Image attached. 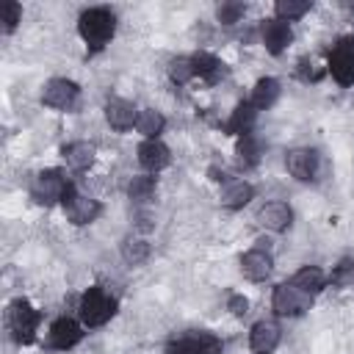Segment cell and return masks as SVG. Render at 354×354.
<instances>
[{"instance_id":"6da1fadb","label":"cell","mask_w":354,"mask_h":354,"mask_svg":"<svg viewBox=\"0 0 354 354\" xmlns=\"http://www.w3.org/2000/svg\"><path fill=\"white\" fill-rule=\"evenodd\" d=\"M77 33H80V39L86 41V47L91 53H100L116 33V14L105 6L86 8L77 17Z\"/></svg>"},{"instance_id":"7a4b0ae2","label":"cell","mask_w":354,"mask_h":354,"mask_svg":"<svg viewBox=\"0 0 354 354\" xmlns=\"http://www.w3.org/2000/svg\"><path fill=\"white\" fill-rule=\"evenodd\" d=\"M39 321H41V313L28 299H14L6 310V326L17 346H30L36 340Z\"/></svg>"},{"instance_id":"3957f363","label":"cell","mask_w":354,"mask_h":354,"mask_svg":"<svg viewBox=\"0 0 354 354\" xmlns=\"http://www.w3.org/2000/svg\"><path fill=\"white\" fill-rule=\"evenodd\" d=\"M116 299L102 288V285H91L83 290L80 296V304H77V313H80V324L94 329V326H102L108 324L113 315H116Z\"/></svg>"},{"instance_id":"277c9868","label":"cell","mask_w":354,"mask_h":354,"mask_svg":"<svg viewBox=\"0 0 354 354\" xmlns=\"http://www.w3.org/2000/svg\"><path fill=\"white\" fill-rule=\"evenodd\" d=\"M313 307V293L296 288L293 282H282L271 293V310L279 318H299Z\"/></svg>"},{"instance_id":"5b68a950","label":"cell","mask_w":354,"mask_h":354,"mask_svg":"<svg viewBox=\"0 0 354 354\" xmlns=\"http://www.w3.org/2000/svg\"><path fill=\"white\" fill-rule=\"evenodd\" d=\"M61 205H64L66 218H69L75 227H86V224L97 221V218H100V213H102V205H100L97 199H91V196L80 194L75 185H69V188H66V194H64Z\"/></svg>"},{"instance_id":"8992f818","label":"cell","mask_w":354,"mask_h":354,"mask_svg":"<svg viewBox=\"0 0 354 354\" xmlns=\"http://www.w3.org/2000/svg\"><path fill=\"white\" fill-rule=\"evenodd\" d=\"M69 185H72V183L64 177L61 169H44V171L36 174V180H33V185H30V196H33L39 205H55V202L64 199V194H66Z\"/></svg>"},{"instance_id":"52a82bcc","label":"cell","mask_w":354,"mask_h":354,"mask_svg":"<svg viewBox=\"0 0 354 354\" xmlns=\"http://www.w3.org/2000/svg\"><path fill=\"white\" fill-rule=\"evenodd\" d=\"M221 351H224V346L216 335L191 332V335H180V337L169 340L163 354H221Z\"/></svg>"},{"instance_id":"ba28073f","label":"cell","mask_w":354,"mask_h":354,"mask_svg":"<svg viewBox=\"0 0 354 354\" xmlns=\"http://www.w3.org/2000/svg\"><path fill=\"white\" fill-rule=\"evenodd\" d=\"M77 97H80V86H77L75 80H66V77H53V80H47L44 88H41V102H44L47 108H55V111H69V108H75Z\"/></svg>"},{"instance_id":"9c48e42d","label":"cell","mask_w":354,"mask_h":354,"mask_svg":"<svg viewBox=\"0 0 354 354\" xmlns=\"http://www.w3.org/2000/svg\"><path fill=\"white\" fill-rule=\"evenodd\" d=\"M83 340V324H77L75 318L69 315H61L50 324V332H47V346L55 348V351H69L75 348L77 343Z\"/></svg>"},{"instance_id":"30bf717a","label":"cell","mask_w":354,"mask_h":354,"mask_svg":"<svg viewBox=\"0 0 354 354\" xmlns=\"http://www.w3.org/2000/svg\"><path fill=\"white\" fill-rule=\"evenodd\" d=\"M329 75L340 83V86H351L354 83V39H343L332 47L329 53Z\"/></svg>"},{"instance_id":"8fae6325","label":"cell","mask_w":354,"mask_h":354,"mask_svg":"<svg viewBox=\"0 0 354 354\" xmlns=\"http://www.w3.org/2000/svg\"><path fill=\"white\" fill-rule=\"evenodd\" d=\"M318 152L310 147H296L288 149L285 155V169L290 171V177H296L299 183H313L318 177Z\"/></svg>"},{"instance_id":"7c38bea8","label":"cell","mask_w":354,"mask_h":354,"mask_svg":"<svg viewBox=\"0 0 354 354\" xmlns=\"http://www.w3.org/2000/svg\"><path fill=\"white\" fill-rule=\"evenodd\" d=\"M260 41H263V47H266L271 55H279V53H285L288 44L293 41V30H290L288 22H282V19H277V17H268V19L260 22Z\"/></svg>"},{"instance_id":"4fadbf2b","label":"cell","mask_w":354,"mask_h":354,"mask_svg":"<svg viewBox=\"0 0 354 354\" xmlns=\"http://www.w3.org/2000/svg\"><path fill=\"white\" fill-rule=\"evenodd\" d=\"M279 340H282V329L271 318H263V321H257L249 329V348H252V354H274Z\"/></svg>"},{"instance_id":"5bb4252c","label":"cell","mask_w":354,"mask_h":354,"mask_svg":"<svg viewBox=\"0 0 354 354\" xmlns=\"http://www.w3.org/2000/svg\"><path fill=\"white\" fill-rule=\"evenodd\" d=\"M138 113H141V111H138L130 100H122V97H113V100H108V105H105V122H108L111 130H116V133H127L130 127H136Z\"/></svg>"},{"instance_id":"9a60e30c","label":"cell","mask_w":354,"mask_h":354,"mask_svg":"<svg viewBox=\"0 0 354 354\" xmlns=\"http://www.w3.org/2000/svg\"><path fill=\"white\" fill-rule=\"evenodd\" d=\"M257 224L268 232H285L293 224V210L285 202H266L257 210Z\"/></svg>"},{"instance_id":"2e32d148","label":"cell","mask_w":354,"mask_h":354,"mask_svg":"<svg viewBox=\"0 0 354 354\" xmlns=\"http://www.w3.org/2000/svg\"><path fill=\"white\" fill-rule=\"evenodd\" d=\"M241 271L249 282H266L274 271V257L266 252V249H249L243 257H241Z\"/></svg>"},{"instance_id":"e0dca14e","label":"cell","mask_w":354,"mask_h":354,"mask_svg":"<svg viewBox=\"0 0 354 354\" xmlns=\"http://www.w3.org/2000/svg\"><path fill=\"white\" fill-rule=\"evenodd\" d=\"M138 163L147 171L155 174V171H160V169H166L171 163V152H169V147L160 138H144L138 144Z\"/></svg>"},{"instance_id":"ac0fdd59","label":"cell","mask_w":354,"mask_h":354,"mask_svg":"<svg viewBox=\"0 0 354 354\" xmlns=\"http://www.w3.org/2000/svg\"><path fill=\"white\" fill-rule=\"evenodd\" d=\"M61 155H64L66 166L75 169V171H88L94 166V160H97V149L88 141H72V144H66L61 149Z\"/></svg>"},{"instance_id":"d6986e66","label":"cell","mask_w":354,"mask_h":354,"mask_svg":"<svg viewBox=\"0 0 354 354\" xmlns=\"http://www.w3.org/2000/svg\"><path fill=\"white\" fill-rule=\"evenodd\" d=\"M191 64H194V72L205 80V83H218L224 75H227V66H224V61L221 58H216L213 53H205V50H199V53H194L191 55Z\"/></svg>"},{"instance_id":"ffe728a7","label":"cell","mask_w":354,"mask_h":354,"mask_svg":"<svg viewBox=\"0 0 354 354\" xmlns=\"http://www.w3.org/2000/svg\"><path fill=\"white\" fill-rule=\"evenodd\" d=\"M254 199V185L249 180H230L221 188V205L227 210H241Z\"/></svg>"},{"instance_id":"44dd1931","label":"cell","mask_w":354,"mask_h":354,"mask_svg":"<svg viewBox=\"0 0 354 354\" xmlns=\"http://www.w3.org/2000/svg\"><path fill=\"white\" fill-rule=\"evenodd\" d=\"M254 119H257V108H254L249 100H243V102H238V105H235V111H232V116L227 119L224 130H227V133H232V136H249V133H252Z\"/></svg>"},{"instance_id":"7402d4cb","label":"cell","mask_w":354,"mask_h":354,"mask_svg":"<svg viewBox=\"0 0 354 354\" xmlns=\"http://www.w3.org/2000/svg\"><path fill=\"white\" fill-rule=\"evenodd\" d=\"M279 91H282V86H279L277 77H260V80L254 83V88H252L249 102H252L257 111H268V108L279 100Z\"/></svg>"},{"instance_id":"603a6c76","label":"cell","mask_w":354,"mask_h":354,"mask_svg":"<svg viewBox=\"0 0 354 354\" xmlns=\"http://www.w3.org/2000/svg\"><path fill=\"white\" fill-rule=\"evenodd\" d=\"M296 288H301V290H307V293H321L324 290V285L329 282V277L318 268V266H301L296 274H293V279H290Z\"/></svg>"},{"instance_id":"cb8c5ba5","label":"cell","mask_w":354,"mask_h":354,"mask_svg":"<svg viewBox=\"0 0 354 354\" xmlns=\"http://www.w3.org/2000/svg\"><path fill=\"white\" fill-rule=\"evenodd\" d=\"M155 191H158V183H155L152 174H136V177L127 183V196H130V202H136V205H147V202L155 196Z\"/></svg>"},{"instance_id":"d4e9b609","label":"cell","mask_w":354,"mask_h":354,"mask_svg":"<svg viewBox=\"0 0 354 354\" xmlns=\"http://www.w3.org/2000/svg\"><path fill=\"white\" fill-rule=\"evenodd\" d=\"M163 127H166V119H163V113H160V111L147 108V111H141V113H138L136 130H138L144 138H158V136L163 133Z\"/></svg>"},{"instance_id":"484cf974","label":"cell","mask_w":354,"mask_h":354,"mask_svg":"<svg viewBox=\"0 0 354 354\" xmlns=\"http://www.w3.org/2000/svg\"><path fill=\"white\" fill-rule=\"evenodd\" d=\"M235 155H238V166H241V169H254V166L260 163V144L254 141L252 133H249V136H241Z\"/></svg>"},{"instance_id":"4316f807","label":"cell","mask_w":354,"mask_h":354,"mask_svg":"<svg viewBox=\"0 0 354 354\" xmlns=\"http://www.w3.org/2000/svg\"><path fill=\"white\" fill-rule=\"evenodd\" d=\"M149 243L144 241V238H127L124 243H122V260L127 263V266H141V263H147V257H149Z\"/></svg>"},{"instance_id":"83f0119b","label":"cell","mask_w":354,"mask_h":354,"mask_svg":"<svg viewBox=\"0 0 354 354\" xmlns=\"http://www.w3.org/2000/svg\"><path fill=\"white\" fill-rule=\"evenodd\" d=\"M274 11H277V19L290 22V19H301L310 11V3L307 0H277Z\"/></svg>"},{"instance_id":"f1b7e54d","label":"cell","mask_w":354,"mask_h":354,"mask_svg":"<svg viewBox=\"0 0 354 354\" xmlns=\"http://www.w3.org/2000/svg\"><path fill=\"white\" fill-rule=\"evenodd\" d=\"M191 77H196L191 58L180 55V58H171V61H169V80H171L174 86H185Z\"/></svg>"},{"instance_id":"f546056e","label":"cell","mask_w":354,"mask_h":354,"mask_svg":"<svg viewBox=\"0 0 354 354\" xmlns=\"http://www.w3.org/2000/svg\"><path fill=\"white\" fill-rule=\"evenodd\" d=\"M329 282H332V288H348V285H354V257H343L332 268Z\"/></svg>"},{"instance_id":"4dcf8cb0","label":"cell","mask_w":354,"mask_h":354,"mask_svg":"<svg viewBox=\"0 0 354 354\" xmlns=\"http://www.w3.org/2000/svg\"><path fill=\"white\" fill-rule=\"evenodd\" d=\"M243 14H246L243 3H235V0L221 3V6L216 8V17H218V22H221V25H235V22H238Z\"/></svg>"},{"instance_id":"1f68e13d","label":"cell","mask_w":354,"mask_h":354,"mask_svg":"<svg viewBox=\"0 0 354 354\" xmlns=\"http://www.w3.org/2000/svg\"><path fill=\"white\" fill-rule=\"evenodd\" d=\"M19 19H22V6L14 0H6L3 3V33H14Z\"/></svg>"},{"instance_id":"d6a6232c","label":"cell","mask_w":354,"mask_h":354,"mask_svg":"<svg viewBox=\"0 0 354 354\" xmlns=\"http://www.w3.org/2000/svg\"><path fill=\"white\" fill-rule=\"evenodd\" d=\"M227 310H230L235 318H243V315L249 313V299H246L243 293H232V296L227 299Z\"/></svg>"},{"instance_id":"836d02e7","label":"cell","mask_w":354,"mask_h":354,"mask_svg":"<svg viewBox=\"0 0 354 354\" xmlns=\"http://www.w3.org/2000/svg\"><path fill=\"white\" fill-rule=\"evenodd\" d=\"M136 221H138L136 227H138L141 232H149V230L155 227V221H152V216H147V213H138V216H136Z\"/></svg>"}]
</instances>
